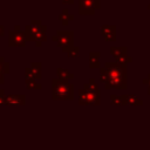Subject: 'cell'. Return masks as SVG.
Segmentation results:
<instances>
[{
  "mask_svg": "<svg viewBox=\"0 0 150 150\" xmlns=\"http://www.w3.org/2000/svg\"><path fill=\"white\" fill-rule=\"evenodd\" d=\"M56 76H57L59 80L69 81V80H73V79H74V73H71V71L68 70V69H64V68L59 67V68L56 69Z\"/></svg>",
  "mask_w": 150,
  "mask_h": 150,
  "instance_id": "cell-12",
  "label": "cell"
},
{
  "mask_svg": "<svg viewBox=\"0 0 150 150\" xmlns=\"http://www.w3.org/2000/svg\"><path fill=\"white\" fill-rule=\"evenodd\" d=\"M100 57H101V53H100V52H91V53L89 54V67H90L91 69L101 68Z\"/></svg>",
  "mask_w": 150,
  "mask_h": 150,
  "instance_id": "cell-11",
  "label": "cell"
},
{
  "mask_svg": "<svg viewBox=\"0 0 150 150\" xmlns=\"http://www.w3.org/2000/svg\"><path fill=\"white\" fill-rule=\"evenodd\" d=\"M100 91H87L86 90V103L87 105H100L101 104Z\"/></svg>",
  "mask_w": 150,
  "mask_h": 150,
  "instance_id": "cell-10",
  "label": "cell"
},
{
  "mask_svg": "<svg viewBox=\"0 0 150 150\" xmlns=\"http://www.w3.org/2000/svg\"><path fill=\"white\" fill-rule=\"evenodd\" d=\"M41 30H47V26L43 25L41 20H33V21H30L29 25H26L23 32H25L27 42H28V41H33V42H34L35 36H36Z\"/></svg>",
  "mask_w": 150,
  "mask_h": 150,
  "instance_id": "cell-5",
  "label": "cell"
},
{
  "mask_svg": "<svg viewBox=\"0 0 150 150\" xmlns=\"http://www.w3.org/2000/svg\"><path fill=\"white\" fill-rule=\"evenodd\" d=\"M79 104L80 105H87V103H86V90L84 89L79 90Z\"/></svg>",
  "mask_w": 150,
  "mask_h": 150,
  "instance_id": "cell-22",
  "label": "cell"
},
{
  "mask_svg": "<svg viewBox=\"0 0 150 150\" xmlns=\"http://www.w3.org/2000/svg\"><path fill=\"white\" fill-rule=\"evenodd\" d=\"M127 102L130 105H143V101L135 94H128L127 95Z\"/></svg>",
  "mask_w": 150,
  "mask_h": 150,
  "instance_id": "cell-17",
  "label": "cell"
},
{
  "mask_svg": "<svg viewBox=\"0 0 150 150\" xmlns=\"http://www.w3.org/2000/svg\"><path fill=\"white\" fill-rule=\"evenodd\" d=\"M6 96L7 95H5L4 90L0 89V105H5L6 104Z\"/></svg>",
  "mask_w": 150,
  "mask_h": 150,
  "instance_id": "cell-23",
  "label": "cell"
},
{
  "mask_svg": "<svg viewBox=\"0 0 150 150\" xmlns=\"http://www.w3.org/2000/svg\"><path fill=\"white\" fill-rule=\"evenodd\" d=\"M83 89L87 90V91H100V88H98V86H97V83L95 82L94 79H90L88 83H84Z\"/></svg>",
  "mask_w": 150,
  "mask_h": 150,
  "instance_id": "cell-18",
  "label": "cell"
},
{
  "mask_svg": "<svg viewBox=\"0 0 150 150\" xmlns=\"http://www.w3.org/2000/svg\"><path fill=\"white\" fill-rule=\"evenodd\" d=\"M11 70V64L9 62H6L4 57L0 56V74H8Z\"/></svg>",
  "mask_w": 150,
  "mask_h": 150,
  "instance_id": "cell-19",
  "label": "cell"
},
{
  "mask_svg": "<svg viewBox=\"0 0 150 150\" xmlns=\"http://www.w3.org/2000/svg\"><path fill=\"white\" fill-rule=\"evenodd\" d=\"M29 68L32 70L33 77L35 80H40L41 76H42V73H41V63L40 62H32L30 66H29Z\"/></svg>",
  "mask_w": 150,
  "mask_h": 150,
  "instance_id": "cell-15",
  "label": "cell"
},
{
  "mask_svg": "<svg viewBox=\"0 0 150 150\" xmlns=\"http://www.w3.org/2000/svg\"><path fill=\"white\" fill-rule=\"evenodd\" d=\"M110 54L116 60V62L121 63H130L132 62V57L128 55V48L125 46H111L110 47Z\"/></svg>",
  "mask_w": 150,
  "mask_h": 150,
  "instance_id": "cell-7",
  "label": "cell"
},
{
  "mask_svg": "<svg viewBox=\"0 0 150 150\" xmlns=\"http://www.w3.org/2000/svg\"><path fill=\"white\" fill-rule=\"evenodd\" d=\"M62 4H64V5H73L74 0H62Z\"/></svg>",
  "mask_w": 150,
  "mask_h": 150,
  "instance_id": "cell-25",
  "label": "cell"
},
{
  "mask_svg": "<svg viewBox=\"0 0 150 150\" xmlns=\"http://www.w3.org/2000/svg\"><path fill=\"white\" fill-rule=\"evenodd\" d=\"M101 8V0H79V14L94 15Z\"/></svg>",
  "mask_w": 150,
  "mask_h": 150,
  "instance_id": "cell-6",
  "label": "cell"
},
{
  "mask_svg": "<svg viewBox=\"0 0 150 150\" xmlns=\"http://www.w3.org/2000/svg\"><path fill=\"white\" fill-rule=\"evenodd\" d=\"M27 39L23 30H20V26L16 25L13 30L8 32V46L9 47H25Z\"/></svg>",
  "mask_w": 150,
  "mask_h": 150,
  "instance_id": "cell-4",
  "label": "cell"
},
{
  "mask_svg": "<svg viewBox=\"0 0 150 150\" xmlns=\"http://www.w3.org/2000/svg\"><path fill=\"white\" fill-rule=\"evenodd\" d=\"M79 55H80V48H79L77 46L71 47V48L68 50V53H67V56H68V57H73V59L79 57Z\"/></svg>",
  "mask_w": 150,
  "mask_h": 150,
  "instance_id": "cell-20",
  "label": "cell"
},
{
  "mask_svg": "<svg viewBox=\"0 0 150 150\" xmlns=\"http://www.w3.org/2000/svg\"><path fill=\"white\" fill-rule=\"evenodd\" d=\"M59 20L61 21V23L63 26H67V25H69L70 21L74 20V15L73 14H69L68 8H63L62 12H61V14L59 15Z\"/></svg>",
  "mask_w": 150,
  "mask_h": 150,
  "instance_id": "cell-14",
  "label": "cell"
},
{
  "mask_svg": "<svg viewBox=\"0 0 150 150\" xmlns=\"http://www.w3.org/2000/svg\"><path fill=\"white\" fill-rule=\"evenodd\" d=\"M142 83L143 84H148V87H150V73L148 74V77L146 79H143L142 80Z\"/></svg>",
  "mask_w": 150,
  "mask_h": 150,
  "instance_id": "cell-24",
  "label": "cell"
},
{
  "mask_svg": "<svg viewBox=\"0 0 150 150\" xmlns=\"http://www.w3.org/2000/svg\"><path fill=\"white\" fill-rule=\"evenodd\" d=\"M74 98V84L69 81L53 79L52 80V100L71 101Z\"/></svg>",
  "mask_w": 150,
  "mask_h": 150,
  "instance_id": "cell-2",
  "label": "cell"
},
{
  "mask_svg": "<svg viewBox=\"0 0 150 150\" xmlns=\"http://www.w3.org/2000/svg\"><path fill=\"white\" fill-rule=\"evenodd\" d=\"M110 102L112 105H117V107H122V105H127V95H116V94H111L110 95Z\"/></svg>",
  "mask_w": 150,
  "mask_h": 150,
  "instance_id": "cell-13",
  "label": "cell"
},
{
  "mask_svg": "<svg viewBox=\"0 0 150 150\" xmlns=\"http://www.w3.org/2000/svg\"><path fill=\"white\" fill-rule=\"evenodd\" d=\"M26 96L23 94H9L6 96V105H25Z\"/></svg>",
  "mask_w": 150,
  "mask_h": 150,
  "instance_id": "cell-9",
  "label": "cell"
},
{
  "mask_svg": "<svg viewBox=\"0 0 150 150\" xmlns=\"http://www.w3.org/2000/svg\"><path fill=\"white\" fill-rule=\"evenodd\" d=\"M4 34H5V29H4V26H1V25H0V36H4Z\"/></svg>",
  "mask_w": 150,
  "mask_h": 150,
  "instance_id": "cell-26",
  "label": "cell"
},
{
  "mask_svg": "<svg viewBox=\"0 0 150 150\" xmlns=\"http://www.w3.org/2000/svg\"><path fill=\"white\" fill-rule=\"evenodd\" d=\"M101 35L107 42H114L116 40V26L115 25H102Z\"/></svg>",
  "mask_w": 150,
  "mask_h": 150,
  "instance_id": "cell-8",
  "label": "cell"
},
{
  "mask_svg": "<svg viewBox=\"0 0 150 150\" xmlns=\"http://www.w3.org/2000/svg\"><path fill=\"white\" fill-rule=\"evenodd\" d=\"M5 83V79H4V74H0V84Z\"/></svg>",
  "mask_w": 150,
  "mask_h": 150,
  "instance_id": "cell-27",
  "label": "cell"
},
{
  "mask_svg": "<svg viewBox=\"0 0 150 150\" xmlns=\"http://www.w3.org/2000/svg\"><path fill=\"white\" fill-rule=\"evenodd\" d=\"M104 68L108 71V80L104 83L107 90H124L128 88V66L121 62H105Z\"/></svg>",
  "mask_w": 150,
  "mask_h": 150,
  "instance_id": "cell-1",
  "label": "cell"
},
{
  "mask_svg": "<svg viewBox=\"0 0 150 150\" xmlns=\"http://www.w3.org/2000/svg\"><path fill=\"white\" fill-rule=\"evenodd\" d=\"M25 84H26V88L28 90H33V89L34 90H40L42 88V86L39 82H36V80H34V79H27L25 81Z\"/></svg>",
  "mask_w": 150,
  "mask_h": 150,
  "instance_id": "cell-16",
  "label": "cell"
},
{
  "mask_svg": "<svg viewBox=\"0 0 150 150\" xmlns=\"http://www.w3.org/2000/svg\"><path fill=\"white\" fill-rule=\"evenodd\" d=\"M52 40L56 42L59 47H61L62 52L66 54L68 50L74 47V32L73 30H57L54 36H52Z\"/></svg>",
  "mask_w": 150,
  "mask_h": 150,
  "instance_id": "cell-3",
  "label": "cell"
},
{
  "mask_svg": "<svg viewBox=\"0 0 150 150\" xmlns=\"http://www.w3.org/2000/svg\"><path fill=\"white\" fill-rule=\"evenodd\" d=\"M108 80V71L104 67L100 68V82L101 83H105V81Z\"/></svg>",
  "mask_w": 150,
  "mask_h": 150,
  "instance_id": "cell-21",
  "label": "cell"
}]
</instances>
